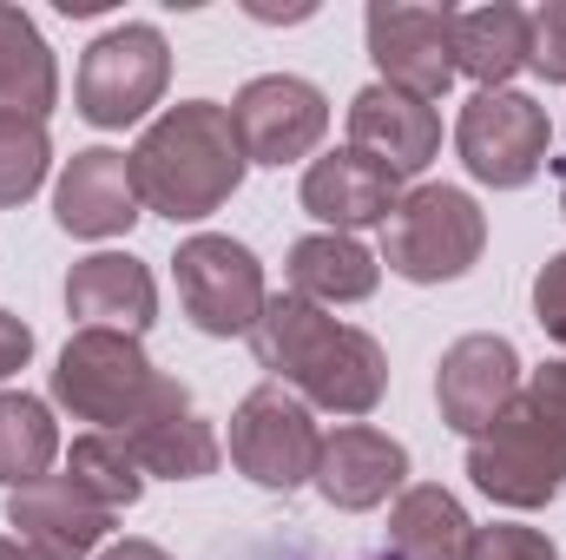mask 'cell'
Wrapping results in <instances>:
<instances>
[{"label": "cell", "mask_w": 566, "mask_h": 560, "mask_svg": "<svg viewBox=\"0 0 566 560\" xmlns=\"http://www.w3.org/2000/svg\"><path fill=\"white\" fill-rule=\"evenodd\" d=\"M251 356L258 370H271V383L296 390L303 403L329 409V416H369L389 396V356L369 330L336 323L323 303L310 297H271L264 317L251 323Z\"/></svg>", "instance_id": "6da1fadb"}, {"label": "cell", "mask_w": 566, "mask_h": 560, "mask_svg": "<svg viewBox=\"0 0 566 560\" xmlns=\"http://www.w3.org/2000/svg\"><path fill=\"white\" fill-rule=\"evenodd\" d=\"M126 158H133L139 205L171 225H198V218L224 211L244 185V145L231 126V106H218V100L165 106Z\"/></svg>", "instance_id": "7a4b0ae2"}, {"label": "cell", "mask_w": 566, "mask_h": 560, "mask_svg": "<svg viewBox=\"0 0 566 560\" xmlns=\"http://www.w3.org/2000/svg\"><path fill=\"white\" fill-rule=\"evenodd\" d=\"M468 481L514 515L566 495V356L527 370L521 396L468 442Z\"/></svg>", "instance_id": "3957f363"}, {"label": "cell", "mask_w": 566, "mask_h": 560, "mask_svg": "<svg viewBox=\"0 0 566 560\" xmlns=\"http://www.w3.org/2000/svg\"><path fill=\"white\" fill-rule=\"evenodd\" d=\"M53 403L73 422L126 435L139 422L191 403V390L178 376L151 370L139 336H126V330H73L60 363H53Z\"/></svg>", "instance_id": "277c9868"}, {"label": "cell", "mask_w": 566, "mask_h": 560, "mask_svg": "<svg viewBox=\"0 0 566 560\" xmlns=\"http://www.w3.org/2000/svg\"><path fill=\"white\" fill-rule=\"evenodd\" d=\"M488 251V218L461 185H416L382 225V265L402 283H454Z\"/></svg>", "instance_id": "5b68a950"}, {"label": "cell", "mask_w": 566, "mask_h": 560, "mask_svg": "<svg viewBox=\"0 0 566 560\" xmlns=\"http://www.w3.org/2000/svg\"><path fill=\"white\" fill-rule=\"evenodd\" d=\"M165 86H171V46H165V33L145 27V20H126V27H106L80 53L73 100H80L86 126L119 133V126H139L145 113L165 100Z\"/></svg>", "instance_id": "8992f818"}, {"label": "cell", "mask_w": 566, "mask_h": 560, "mask_svg": "<svg viewBox=\"0 0 566 560\" xmlns=\"http://www.w3.org/2000/svg\"><path fill=\"white\" fill-rule=\"evenodd\" d=\"M454 152L461 165L494 185V191H521L541 178V165L554 158V126H547V106L501 86V93H474L454 120Z\"/></svg>", "instance_id": "52a82bcc"}, {"label": "cell", "mask_w": 566, "mask_h": 560, "mask_svg": "<svg viewBox=\"0 0 566 560\" xmlns=\"http://www.w3.org/2000/svg\"><path fill=\"white\" fill-rule=\"evenodd\" d=\"M316 455H323V435L296 390L258 383L231 409V462L244 481H258L271 495H296L303 481H316Z\"/></svg>", "instance_id": "ba28073f"}, {"label": "cell", "mask_w": 566, "mask_h": 560, "mask_svg": "<svg viewBox=\"0 0 566 560\" xmlns=\"http://www.w3.org/2000/svg\"><path fill=\"white\" fill-rule=\"evenodd\" d=\"M171 271H178V303H185L191 330H205V336H251V323L271 303L258 251L238 245V238H224V231L185 238L178 258H171Z\"/></svg>", "instance_id": "9c48e42d"}, {"label": "cell", "mask_w": 566, "mask_h": 560, "mask_svg": "<svg viewBox=\"0 0 566 560\" xmlns=\"http://www.w3.org/2000/svg\"><path fill=\"white\" fill-rule=\"evenodd\" d=\"M369 60L382 86L409 100H441L454 86V7H416V0H376L363 13Z\"/></svg>", "instance_id": "30bf717a"}, {"label": "cell", "mask_w": 566, "mask_h": 560, "mask_svg": "<svg viewBox=\"0 0 566 560\" xmlns=\"http://www.w3.org/2000/svg\"><path fill=\"white\" fill-rule=\"evenodd\" d=\"M231 126L244 145V165H296L310 158L329 133V100L323 86L296 80V73H258L238 100H231Z\"/></svg>", "instance_id": "8fae6325"}, {"label": "cell", "mask_w": 566, "mask_h": 560, "mask_svg": "<svg viewBox=\"0 0 566 560\" xmlns=\"http://www.w3.org/2000/svg\"><path fill=\"white\" fill-rule=\"evenodd\" d=\"M521 350L494 330H474V336H454L441 350V370H434V403H441V422L454 435H481L488 422L501 416L514 396H521Z\"/></svg>", "instance_id": "7c38bea8"}, {"label": "cell", "mask_w": 566, "mask_h": 560, "mask_svg": "<svg viewBox=\"0 0 566 560\" xmlns=\"http://www.w3.org/2000/svg\"><path fill=\"white\" fill-rule=\"evenodd\" d=\"M139 218V191H133V158L113 145H86L66 158L60 185H53V225L66 238H126Z\"/></svg>", "instance_id": "4fadbf2b"}, {"label": "cell", "mask_w": 566, "mask_h": 560, "mask_svg": "<svg viewBox=\"0 0 566 560\" xmlns=\"http://www.w3.org/2000/svg\"><path fill=\"white\" fill-rule=\"evenodd\" d=\"M409 481V448L369 422H349L336 435H323V455H316V495L343 515H369L382 508L396 488Z\"/></svg>", "instance_id": "5bb4252c"}, {"label": "cell", "mask_w": 566, "mask_h": 560, "mask_svg": "<svg viewBox=\"0 0 566 560\" xmlns=\"http://www.w3.org/2000/svg\"><path fill=\"white\" fill-rule=\"evenodd\" d=\"M113 508H99L86 488H73L66 475H40L27 488L7 495V528H20V541L46 548L60 560H86L99 554V541L113 535Z\"/></svg>", "instance_id": "9a60e30c"}, {"label": "cell", "mask_w": 566, "mask_h": 560, "mask_svg": "<svg viewBox=\"0 0 566 560\" xmlns=\"http://www.w3.org/2000/svg\"><path fill=\"white\" fill-rule=\"evenodd\" d=\"M402 205V178L389 165H376L369 152L343 145L310 158L303 172V211L323 218L329 231H363V225H389V211Z\"/></svg>", "instance_id": "2e32d148"}, {"label": "cell", "mask_w": 566, "mask_h": 560, "mask_svg": "<svg viewBox=\"0 0 566 560\" xmlns=\"http://www.w3.org/2000/svg\"><path fill=\"white\" fill-rule=\"evenodd\" d=\"M349 145L369 152L376 165H389L396 178H422L441 152V120L428 100H409V93L376 80L349 100Z\"/></svg>", "instance_id": "e0dca14e"}, {"label": "cell", "mask_w": 566, "mask_h": 560, "mask_svg": "<svg viewBox=\"0 0 566 560\" xmlns=\"http://www.w3.org/2000/svg\"><path fill=\"white\" fill-rule=\"evenodd\" d=\"M66 310L80 317V330L145 336L158 323V283L133 251H93L66 271Z\"/></svg>", "instance_id": "ac0fdd59"}, {"label": "cell", "mask_w": 566, "mask_h": 560, "mask_svg": "<svg viewBox=\"0 0 566 560\" xmlns=\"http://www.w3.org/2000/svg\"><path fill=\"white\" fill-rule=\"evenodd\" d=\"M527 46H534V13L514 0L454 13V73H468L481 93H501L527 66Z\"/></svg>", "instance_id": "d6986e66"}, {"label": "cell", "mask_w": 566, "mask_h": 560, "mask_svg": "<svg viewBox=\"0 0 566 560\" xmlns=\"http://www.w3.org/2000/svg\"><path fill=\"white\" fill-rule=\"evenodd\" d=\"M60 106V66L40 27L0 0V120H40Z\"/></svg>", "instance_id": "ffe728a7"}, {"label": "cell", "mask_w": 566, "mask_h": 560, "mask_svg": "<svg viewBox=\"0 0 566 560\" xmlns=\"http://www.w3.org/2000/svg\"><path fill=\"white\" fill-rule=\"evenodd\" d=\"M290 290L310 297V303H363L376 297L382 265L369 245H356L349 231H316V238H296L290 245Z\"/></svg>", "instance_id": "44dd1931"}, {"label": "cell", "mask_w": 566, "mask_h": 560, "mask_svg": "<svg viewBox=\"0 0 566 560\" xmlns=\"http://www.w3.org/2000/svg\"><path fill=\"white\" fill-rule=\"evenodd\" d=\"M119 442L133 448V462H139L145 475H165V481H205V475H218V462H224L218 428L198 416L191 403H178V409H165V416L126 428Z\"/></svg>", "instance_id": "7402d4cb"}, {"label": "cell", "mask_w": 566, "mask_h": 560, "mask_svg": "<svg viewBox=\"0 0 566 560\" xmlns=\"http://www.w3.org/2000/svg\"><path fill=\"white\" fill-rule=\"evenodd\" d=\"M468 535H474V521L441 481L402 488L389 508V560H461Z\"/></svg>", "instance_id": "603a6c76"}, {"label": "cell", "mask_w": 566, "mask_h": 560, "mask_svg": "<svg viewBox=\"0 0 566 560\" xmlns=\"http://www.w3.org/2000/svg\"><path fill=\"white\" fill-rule=\"evenodd\" d=\"M60 455V428H53V409L27 390H0V488H27L53 468Z\"/></svg>", "instance_id": "cb8c5ba5"}, {"label": "cell", "mask_w": 566, "mask_h": 560, "mask_svg": "<svg viewBox=\"0 0 566 560\" xmlns=\"http://www.w3.org/2000/svg\"><path fill=\"white\" fill-rule=\"evenodd\" d=\"M66 481L86 488V495H93L99 508H113V515H126L145 495V468L133 462V448H126L113 428H86V435L66 448Z\"/></svg>", "instance_id": "d4e9b609"}, {"label": "cell", "mask_w": 566, "mask_h": 560, "mask_svg": "<svg viewBox=\"0 0 566 560\" xmlns=\"http://www.w3.org/2000/svg\"><path fill=\"white\" fill-rule=\"evenodd\" d=\"M53 145L40 120H0V205H27L46 185Z\"/></svg>", "instance_id": "484cf974"}, {"label": "cell", "mask_w": 566, "mask_h": 560, "mask_svg": "<svg viewBox=\"0 0 566 560\" xmlns=\"http://www.w3.org/2000/svg\"><path fill=\"white\" fill-rule=\"evenodd\" d=\"M461 560H560V548H554V535H541V528L488 521V528H474V535H468Z\"/></svg>", "instance_id": "4316f807"}, {"label": "cell", "mask_w": 566, "mask_h": 560, "mask_svg": "<svg viewBox=\"0 0 566 560\" xmlns=\"http://www.w3.org/2000/svg\"><path fill=\"white\" fill-rule=\"evenodd\" d=\"M527 66H534L541 80L566 86V0H547V7L534 13V46H527Z\"/></svg>", "instance_id": "83f0119b"}, {"label": "cell", "mask_w": 566, "mask_h": 560, "mask_svg": "<svg viewBox=\"0 0 566 560\" xmlns=\"http://www.w3.org/2000/svg\"><path fill=\"white\" fill-rule=\"evenodd\" d=\"M534 323L566 350V251H554V258L534 271Z\"/></svg>", "instance_id": "f1b7e54d"}, {"label": "cell", "mask_w": 566, "mask_h": 560, "mask_svg": "<svg viewBox=\"0 0 566 560\" xmlns=\"http://www.w3.org/2000/svg\"><path fill=\"white\" fill-rule=\"evenodd\" d=\"M27 356H33V330H27L13 310H0V383H7L13 370H27Z\"/></svg>", "instance_id": "f546056e"}, {"label": "cell", "mask_w": 566, "mask_h": 560, "mask_svg": "<svg viewBox=\"0 0 566 560\" xmlns=\"http://www.w3.org/2000/svg\"><path fill=\"white\" fill-rule=\"evenodd\" d=\"M93 560H171L158 541H113V548H99Z\"/></svg>", "instance_id": "4dcf8cb0"}, {"label": "cell", "mask_w": 566, "mask_h": 560, "mask_svg": "<svg viewBox=\"0 0 566 560\" xmlns=\"http://www.w3.org/2000/svg\"><path fill=\"white\" fill-rule=\"evenodd\" d=\"M0 560H60V554L33 548V541H20V535H0Z\"/></svg>", "instance_id": "1f68e13d"}, {"label": "cell", "mask_w": 566, "mask_h": 560, "mask_svg": "<svg viewBox=\"0 0 566 560\" xmlns=\"http://www.w3.org/2000/svg\"><path fill=\"white\" fill-rule=\"evenodd\" d=\"M554 178H560V211H566V158H554Z\"/></svg>", "instance_id": "d6a6232c"}]
</instances>
